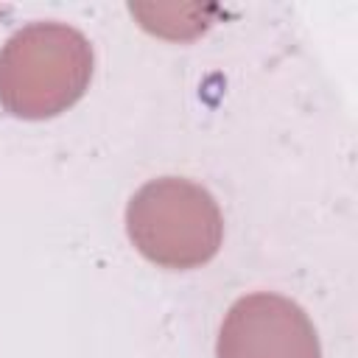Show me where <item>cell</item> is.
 Masks as SVG:
<instances>
[{
  "label": "cell",
  "mask_w": 358,
  "mask_h": 358,
  "mask_svg": "<svg viewBox=\"0 0 358 358\" xmlns=\"http://www.w3.org/2000/svg\"><path fill=\"white\" fill-rule=\"evenodd\" d=\"M134 249L159 268H199L224 243V215L213 193L182 176L145 182L126 204Z\"/></svg>",
  "instance_id": "cell-2"
},
{
  "label": "cell",
  "mask_w": 358,
  "mask_h": 358,
  "mask_svg": "<svg viewBox=\"0 0 358 358\" xmlns=\"http://www.w3.org/2000/svg\"><path fill=\"white\" fill-rule=\"evenodd\" d=\"M92 64V45L78 28L28 22L0 48V106L22 120L56 117L84 98Z\"/></svg>",
  "instance_id": "cell-1"
},
{
  "label": "cell",
  "mask_w": 358,
  "mask_h": 358,
  "mask_svg": "<svg viewBox=\"0 0 358 358\" xmlns=\"http://www.w3.org/2000/svg\"><path fill=\"white\" fill-rule=\"evenodd\" d=\"M215 358H322L310 316L288 296L255 291L227 310Z\"/></svg>",
  "instance_id": "cell-3"
}]
</instances>
